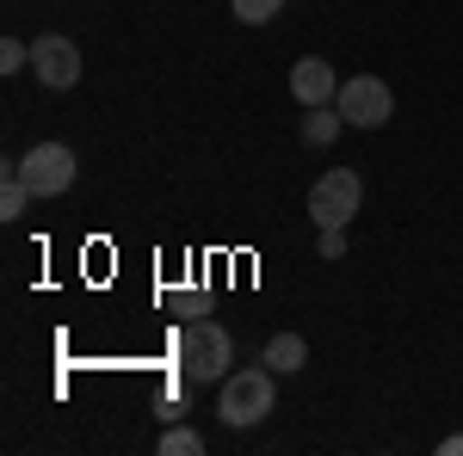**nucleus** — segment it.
<instances>
[{
    "instance_id": "f257e3e1",
    "label": "nucleus",
    "mask_w": 463,
    "mask_h": 456,
    "mask_svg": "<svg viewBox=\"0 0 463 456\" xmlns=\"http://www.w3.org/2000/svg\"><path fill=\"white\" fill-rule=\"evenodd\" d=\"M272 401H279V370H272V364H260V370H229L216 414H222L229 432H248V425H260L272 414Z\"/></svg>"
},
{
    "instance_id": "f03ea898",
    "label": "nucleus",
    "mask_w": 463,
    "mask_h": 456,
    "mask_svg": "<svg viewBox=\"0 0 463 456\" xmlns=\"http://www.w3.org/2000/svg\"><path fill=\"white\" fill-rule=\"evenodd\" d=\"M179 370H185V383H222L235 370V340L216 321H192L179 333Z\"/></svg>"
},
{
    "instance_id": "7ed1b4c3",
    "label": "nucleus",
    "mask_w": 463,
    "mask_h": 456,
    "mask_svg": "<svg viewBox=\"0 0 463 456\" xmlns=\"http://www.w3.org/2000/svg\"><path fill=\"white\" fill-rule=\"evenodd\" d=\"M364 204V179L353 167H327V173L309 185V216H316V228H346Z\"/></svg>"
},
{
    "instance_id": "20e7f679",
    "label": "nucleus",
    "mask_w": 463,
    "mask_h": 456,
    "mask_svg": "<svg viewBox=\"0 0 463 456\" xmlns=\"http://www.w3.org/2000/svg\"><path fill=\"white\" fill-rule=\"evenodd\" d=\"M334 106H340V117H346L353 130H383V124L395 117V93L377 80V74H353V80H340Z\"/></svg>"
},
{
    "instance_id": "39448f33",
    "label": "nucleus",
    "mask_w": 463,
    "mask_h": 456,
    "mask_svg": "<svg viewBox=\"0 0 463 456\" xmlns=\"http://www.w3.org/2000/svg\"><path fill=\"white\" fill-rule=\"evenodd\" d=\"M19 179L32 185V198H62L74 185V148L69 142H37V148H25L19 161Z\"/></svg>"
},
{
    "instance_id": "423d86ee",
    "label": "nucleus",
    "mask_w": 463,
    "mask_h": 456,
    "mask_svg": "<svg viewBox=\"0 0 463 456\" xmlns=\"http://www.w3.org/2000/svg\"><path fill=\"white\" fill-rule=\"evenodd\" d=\"M32 74L50 93H69L74 80H80V50H74V37H56V32L37 37L32 43Z\"/></svg>"
},
{
    "instance_id": "0eeeda50",
    "label": "nucleus",
    "mask_w": 463,
    "mask_h": 456,
    "mask_svg": "<svg viewBox=\"0 0 463 456\" xmlns=\"http://www.w3.org/2000/svg\"><path fill=\"white\" fill-rule=\"evenodd\" d=\"M334 93H340V80H334V62L327 56H303L297 69H290V99L309 111V106H334Z\"/></svg>"
},
{
    "instance_id": "6e6552de",
    "label": "nucleus",
    "mask_w": 463,
    "mask_h": 456,
    "mask_svg": "<svg viewBox=\"0 0 463 456\" xmlns=\"http://www.w3.org/2000/svg\"><path fill=\"white\" fill-rule=\"evenodd\" d=\"M260 364H272L279 377H290V370H303V364H309V340H303V333H272Z\"/></svg>"
},
{
    "instance_id": "1a4fd4ad",
    "label": "nucleus",
    "mask_w": 463,
    "mask_h": 456,
    "mask_svg": "<svg viewBox=\"0 0 463 456\" xmlns=\"http://www.w3.org/2000/svg\"><path fill=\"white\" fill-rule=\"evenodd\" d=\"M340 130H346L340 106H309V111H303V142H309V148H327Z\"/></svg>"
},
{
    "instance_id": "9d476101",
    "label": "nucleus",
    "mask_w": 463,
    "mask_h": 456,
    "mask_svg": "<svg viewBox=\"0 0 463 456\" xmlns=\"http://www.w3.org/2000/svg\"><path fill=\"white\" fill-rule=\"evenodd\" d=\"M25 204H32V185L19 179V167H6V173H0V216H6V222H19Z\"/></svg>"
},
{
    "instance_id": "9b49d317",
    "label": "nucleus",
    "mask_w": 463,
    "mask_h": 456,
    "mask_svg": "<svg viewBox=\"0 0 463 456\" xmlns=\"http://www.w3.org/2000/svg\"><path fill=\"white\" fill-rule=\"evenodd\" d=\"M229 13H235L241 25H266V19L285 13V0H229Z\"/></svg>"
},
{
    "instance_id": "f8f14e48",
    "label": "nucleus",
    "mask_w": 463,
    "mask_h": 456,
    "mask_svg": "<svg viewBox=\"0 0 463 456\" xmlns=\"http://www.w3.org/2000/svg\"><path fill=\"white\" fill-rule=\"evenodd\" d=\"M161 451H167V456H198V451H204V438H198L192 425H167V432H161Z\"/></svg>"
},
{
    "instance_id": "ddd939ff",
    "label": "nucleus",
    "mask_w": 463,
    "mask_h": 456,
    "mask_svg": "<svg viewBox=\"0 0 463 456\" xmlns=\"http://www.w3.org/2000/svg\"><path fill=\"white\" fill-rule=\"evenodd\" d=\"M32 69V43H19V37H0V74H19Z\"/></svg>"
},
{
    "instance_id": "4468645a",
    "label": "nucleus",
    "mask_w": 463,
    "mask_h": 456,
    "mask_svg": "<svg viewBox=\"0 0 463 456\" xmlns=\"http://www.w3.org/2000/svg\"><path fill=\"white\" fill-rule=\"evenodd\" d=\"M346 253V228H321V259H340Z\"/></svg>"
},
{
    "instance_id": "2eb2a0df",
    "label": "nucleus",
    "mask_w": 463,
    "mask_h": 456,
    "mask_svg": "<svg viewBox=\"0 0 463 456\" xmlns=\"http://www.w3.org/2000/svg\"><path fill=\"white\" fill-rule=\"evenodd\" d=\"M439 451H445V456H463V432H451V438H445Z\"/></svg>"
}]
</instances>
